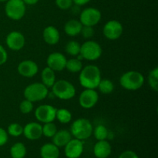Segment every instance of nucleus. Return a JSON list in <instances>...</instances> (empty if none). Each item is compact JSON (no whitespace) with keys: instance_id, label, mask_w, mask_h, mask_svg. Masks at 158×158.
<instances>
[{"instance_id":"obj_27","label":"nucleus","mask_w":158,"mask_h":158,"mask_svg":"<svg viewBox=\"0 0 158 158\" xmlns=\"http://www.w3.org/2000/svg\"><path fill=\"white\" fill-rule=\"evenodd\" d=\"M93 134L97 140H106L109 137V131L104 125L100 124L93 130Z\"/></svg>"},{"instance_id":"obj_12","label":"nucleus","mask_w":158,"mask_h":158,"mask_svg":"<svg viewBox=\"0 0 158 158\" xmlns=\"http://www.w3.org/2000/svg\"><path fill=\"white\" fill-rule=\"evenodd\" d=\"M6 43L8 48L12 51H19L24 47L26 39L22 32L18 31H12L9 32L6 39Z\"/></svg>"},{"instance_id":"obj_8","label":"nucleus","mask_w":158,"mask_h":158,"mask_svg":"<svg viewBox=\"0 0 158 158\" xmlns=\"http://www.w3.org/2000/svg\"><path fill=\"white\" fill-rule=\"evenodd\" d=\"M102 14L99 9L94 7L86 8L80 15V22L83 26H92L98 24L101 20Z\"/></svg>"},{"instance_id":"obj_4","label":"nucleus","mask_w":158,"mask_h":158,"mask_svg":"<svg viewBox=\"0 0 158 158\" xmlns=\"http://www.w3.org/2000/svg\"><path fill=\"white\" fill-rule=\"evenodd\" d=\"M51 88L54 96L60 100H69L76 96L74 85L66 80H56Z\"/></svg>"},{"instance_id":"obj_23","label":"nucleus","mask_w":158,"mask_h":158,"mask_svg":"<svg viewBox=\"0 0 158 158\" xmlns=\"http://www.w3.org/2000/svg\"><path fill=\"white\" fill-rule=\"evenodd\" d=\"M10 155L12 158H24L26 155V148L24 143L17 142L10 148Z\"/></svg>"},{"instance_id":"obj_30","label":"nucleus","mask_w":158,"mask_h":158,"mask_svg":"<svg viewBox=\"0 0 158 158\" xmlns=\"http://www.w3.org/2000/svg\"><path fill=\"white\" fill-rule=\"evenodd\" d=\"M7 133L12 137H20L23 134V127L18 123H12L8 127Z\"/></svg>"},{"instance_id":"obj_9","label":"nucleus","mask_w":158,"mask_h":158,"mask_svg":"<svg viewBox=\"0 0 158 158\" xmlns=\"http://www.w3.org/2000/svg\"><path fill=\"white\" fill-rule=\"evenodd\" d=\"M56 108L51 105H40L35 110V117L40 123H46L53 122L56 120Z\"/></svg>"},{"instance_id":"obj_6","label":"nucleus","mask_w":158,"mask_h":158,"mask_svg":"<svg viewBox=\"0 0 158 158\" xmlns=\"http://www.w3.org/2000/svg\"><path fill=\"white\" fill-rule=\"evenodd\" d=\"M6 2L5 12L8 18L14 21H18L24 17L26 5L23 0H8Z\"/></svg>"},{"instance_id":"obj_35","label":"nucleus","mask_w":158,"mask_h":158,"mask_svg":"<svg viewBox=\"0 0 158 158\" xmlns=\"http://www.w3.org/2000/svg\"><path fill=\"white\" fill-rule=\"evenodd\" d=\"M9 140V134L7 131L3 128L0 127V147H2L6 144Z\"/></svg>"},{"instance_id":"obj_24","label":"nucleus","mask_w":158,"mask_h":158,"mask_svg":"<svg viewBox=\"0 0 158 158\" xmlns=\"http://www.w3.org/2000/svg\"><path fill=\"white\" fill-rule=\"evenodd\" d=\"M73 116L72 113L69 110L66 108H60L56 110V119L58 120L60 123L63 124L70 123L72 120Z\"/></svg>"},{"instance_id":"obj_28","label":"nucleus","mask_w":158,"mask_h":158,"mask_svg":"<svg viewBox=\"0 0 158 158\" xmlns=\"http://www.w3.org/2000/svg\"><path fill=\"white\" fill-rule=\"evenodd\" d=\"M80 46L81 45L75 40H71L66 43L65 46V51L67 54L72 56H77L80 52Z\"/></svg>"},{"instance_id":"obj_17","label":"nucleus","mask_w":158,"mask_h":158,"mask_svg":"<svg viewBox=\"0 0 158 158\" xmlns=\"http://www.w3.org/2000/svg\"><path fill=\"white\" fill-rule=\"evenodd\" d=\"M112 148L107 140H98L94 147V154L97 158H107L110 155Z\"/></svg>"},{"instance_id":"obj_18","label":"nucleus","mask_w":158,"mask_h":158,"mask_svg":"<svg viewBox=\"0 0 158 158\" xmlns=\"http://www.w3.org/2000/svg\"><path fill=\"white\" fill-rule=\"evenodd\" d=\"M43 37L45 43L53 46L57 44L60 41V34L58 29L53 26H46L43 32Z\"/></svg>"},{"instance_id":"obj_33","label":"nucleus","mask_w":158,"mask_h":158,"mask_svg":"<svg viewBox=\"0 0 158 158\" xmlns=\"http://www.w3.org/2000/svg\"><path fill=\"white\" fill-rule=\"evenodd\" d=\"M73 0H56V5L62 10H67L73 6Z\"/></svg>"},{"instance_id":"obj_2","label":"nucleus","mask_w":158,"mask_h":158,"mask_svg":"<svg viewBox=\"0 0 158 158\" xmlns=\"http://www.w3.org/2000/svg\"><path fill=\"white\" fill-rule=\"evenodd\" d=\"M145 79L143 74L138 71L130 70L124 73L120 78V84L123 89L135 91L140 89L144 84Z\"/></svg>"},{"instance_id":"obj_3","label":"nucleus","mask_w":158,"mask_h":158,"mask_svg":"<svg viewBox=\"0 0 158 158\" xmlns=\"http://www.w3.org/2000/svg\"><path fill=\"white\" fill-rule=\"evenodd\" d=\"M93 125L88 119L79 118L74 120L70 127V133L74 138L84 140L93 134Z\"/></svg>"},{"instance_id":"obj_37","label":"nucleus","mask_w":158,"mask_h":158,"mask_svg":"<svg viewBox=\"0 0 158 158\" xmlns=\"http://www.w3.org/2000/svg\"><path fill=\"white\" fill-rule=\"evenodd\" d=\"M119 158H139V157L134 151H125L120 154Z\"/></svg>"},{"instance_id":"obj_38","label":"nucleus","mask_w":158,"mask_h":158,"mask_svg":"<svg viewBox=\"0 0 158 158\" xmlns=\"http://www.w3.org/2000/svg\"><path fill=\"white\" fill-rule=\"evenodd\" d=\"M90 1L91 0H73V2L76 6H82L89 3Z\"/></svg>"},{"instance_id":"obj_1","label":"nucleus","mask_w":158,"mask_h":158,"mask_svg":"<svg viewBox=\"0 0 158 158\" xmlns=\"http://www.w3.org/2000/svg\"><path fill=\"white\" fill-rule=\"evenodd\" d=\"M101 71L95 65H87L80 72L79 81L85 89H97L101 80Z\"/></svg>"},{"instance_id":"obj_10","label":"nucleus","mask_w":158,"mask_h":158,"mask_svg":"<svg viewBox=\"0 0 158 158\" xmlns=\"http://www.w3.org/2000/svg\"><path fill=\"white\" fill-rule=\"evenodd\" d=\"M123 31V25L120 22L117 20H110L103 26V33L107 40H116L121 36Z\"/></svg>"},{"instance_id":"obj_25","label":"nucleus","mask_w":158,"mask_h":158,"mask_svg":"<svg viewBox=\"0 0 158 158\" xmlns=\"http://www.w3.org/2000/svg\"><path fill=\"white\" fill-rule=\"evenodd\" d=\"M83 67V63L81 60H78L77 58H72L66 60L65 69H66L72 73H77L82 70Z\"/></svg>"},{"instance_id":"obj_14","label":"nucleus","mask_w":158,"mask_h":158,"mask_svg":"<svg viewBox=\"0 0 158 158\" xmlns=\"http://www.w3.org/2000/svg\"><path fill=\"white\" fill-rule=\"evenodd\" d=\"M19 75L26 78L33 77L38 73L39 66L36 63L31 60H26L20 62L17 67Z\"/></svg>"},{"instance_id":"obj_21","label":"nucleus","mask_w":158,"mask_h":158,"mask_svg":"<svg viewBox=\"0 0 158 158\" xmlns=\"http://www.w3.org/2000/svg\"><path fill=\"white\" fill-rule=\"evenodd\" d=\"M40 156L42 158H59L60 149L52 143H45L40 148Z\"/></svg>"},{"instance_id":"obj_20","label":"nucleus","mask_w":158,"mask_h":158,"mask_svg":"<svg viewBox=\"0 0 158 158\" xmlns=\"http://www.w3.org/2000/svg\"><path fill=\"white\" fill-rule=\"evenodd\" d=\"M83 25L80 20L70 19L66 22L64 25V32L69 36L74 37L80 34Z\"/></svg>"},{"instance_id":"obj_5","label":"nucleus","mask_w":158,"mask_h":158,"mask_svg":"<svg viewBox=\"0 0 158 158\" xmlns=\"http://www.w3.org/2000/svg\"><path fill=\"white\" fill-rule=\"evenodd\" d=\"M49 94L48 88L42 83H33L28 85L23 91L25 99L32 102L42 101Z\"/></svg>"},{"instance_id":"obj_22","label":"nucleus","mask_w":158,"mask_h":158,"mask_svg":"<svg viewBox=\"0 0 158 158\" xmlns=\"http://www.w3.org/2000/svg\"><path fill=\"white\" fill-rule=\"evenodd\" d=\"M41 83L45 85L48 89L51 88L56 81L55 71H53L48 66L45 67L41 73Z\"/></svg>"},{"instance_id":"obj_29","label":"nucleus","mask_w":158,"mask_h":158,"mask_svg":"<svg viewBox=\"0 0 158 158\" xmlns=\"http://www.w3.org/2000/svg\"><path fill=\"white\" fill-rule=\"evenodd\" d=\"M148 84L150 87L157 92L158 90V68L155 67L149 73L148 77Z\"/></svg>"},{"instance_id":"obj_36","label":"nucleus","mask_w":158,"mask_h":158,"mask_svg":"<svg viewBox=\"0 0 158 158\" xmlns=\"http://www.w3.org/2000/svg\"><path fill=\"white\" fill-rule=\"evenodd\" d=\"M8 60V53L6 49L0 45V66L5 64Z\"/></svg>"},{"instance_id":"obj_11","label":"nucleus","mask_w":158,"mask_h":158,"mask_svg":"<svg viewBox=\"0 0 158 158\" xmlns=\"http://www.w3.org/2000/svg\"><path fill=\"white\" fill-rule=\"evenodd\" d=\"M99 94L94 89H85L79 97V103L84 109H91L97 105Z\"/></svg>"},{"instance_id":"obj_19","label":"nucleus","mask_w":158,"mask_h":158,"mask_svg":"<svg viewBox=\"0 0 158 158\" xmlns=\"http://www.w3.org/2000/svg\"><path fill=\"white\" fill-rule=\"evenodd\" d=\"M52 139L53 144L58 147L59 148H63L66 146L68 142L72 139V134L70 131L67 130H60V131H56Z\"/></svg>"},{"instance_id":"obj_26","label":"nucleus","mask_w":158,"mask_h":158,"mask_svg":"<svg viewBox=\"0 0 158 158\" xmlns=\"http://www.w3.org/2000/svg\"><path fill=\"white\" fill-rule=\"evenodd\" d=\"M97 88L102 94H110L114 91V84L109 79H101Z\"/></svg>"},{"instance_id":"obj_13","label":"nucleus","mask_w":158,"mask_h":158,"mask_svg":"<svg viewBox=\"0 0 158 158\" xmlns=\"http://www.w3.org/2000/svg\"><path fill=\"white\" fill-rule=\"evenodd\" d=\"M66 58L63 53L54 52L49 54L46 60L47 66L55 72L63 71L66 68Z\"/></svg>"},{"instance_id":"obj_31","label":"nucleus","mask_w":158,"mask_h":158,"mask_svg":"<svg viewBox=\"0 0 158 158\" xmlns=\"http://www.w3.org/2000/svg\"><path fill=\"white\" fill-rule=\"evenodd\" d=\"M43 135L46 137H49L52 138L57 131V127L53 122L50 123H43Z\"/></svg>"},{"instance_id":"obj_40","label":"nucleus","mask_w":158,"mask_h":158,"mask_svg":"<svg viewBox=\"0 0 158 158\" xmlns=\"http://www.w3.org/2000/svg\"><path fill=\"white\" fill-rule=\"evenodd\" d=\"M8 0H0V2H7Z\"/></svg>"},{"instance_id":"obj_39","label":"nucleus","mask_w":158,"mask_h":158,"mask_svg":"<svg viewBox=\"0 0 158 158\" xmlns=\"http://www.w3.org/2000/svg\"><path fill=\"white\" fill-rule=\"evenodd\" d=\"M26 5H29V6H33L38 3L40 0H23Z\"/></svg>"},{"instance_id":"obj_15","label":"nucleus","mask_w":158,"mask_h":158,"mask_svg":"<svg viewBox=\"0 0 158 158\" xmlns=\"http://www.w3.org/2000/svg\"><path fill=\"white\" fill-rule=\"evenodd\" d=\"M83 140L72 138L65 146V155L67 158H79L83 154Z\"/></svg>"},{"instance_id":"obj_7","label":"nucleus","mask_w":158,"mask_h":158,"mask_svg":"<svg viewBox=\"0 0 158 158\" xmlns=\"http://www.w3.org/2000/svg\"><path fill=\"white\" fill-rule=\"evenodd\" d=\"M103 53L101 46L97 42L94 40H88L80 46V54L83 60L88 61H95L97 60Z\"/></svg>"},{"instance_id":"obj_16","label":"nucleus","mask_w":158,"mask_h":158,"mask_svg":"<svg viewBox=\"0 0 158 158\" xmlns=\"http://www.w3.org/2000/svg\"><path fill=\"white\" fill-rule=\"evenodd\" d=\"M23 135L29 140H37L43 136V126L38 122H30L23 127Z\"/></svg>"},{"instance_id":"obj_34","label":"nucleus","mask_w":158,"mask_h":158,"mask_svg":"<svg viewBox=\"0 0 158 158\" xmlns=\"http://www.w3.org/2000/svg\"><path fill=\"white\" fill-rule=\"evenodd\" d=\"M80 34L84 39H90L94 35V29L92 26H83Z\"/></svg>"},{"instance_id":"obj_32","label":"nucleus","mask_w":158,"mask_h":158,"mask_svg":"<svg viewBox=\"0 0 158 158\" xmlns=\"http://www.w3.org/2000/svg\"><path fill=\"white\" fill-rule=\"evenodd\" d=\"M33 103L26 100V99L23 100L19 104V110L23 114H30L33 110Z\"/></svg>"}]
</instances>
